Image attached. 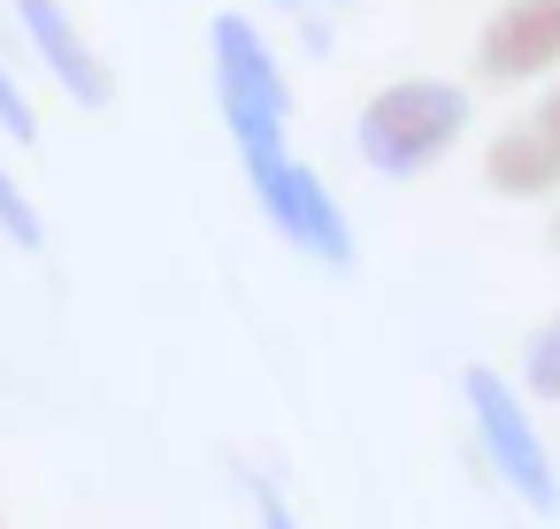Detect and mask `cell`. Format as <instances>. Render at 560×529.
I'll use <instances>...</instances> for the list:
<instances>
[{"mask_svg":"<svg viewBox=\"0 0 560 529\" xmlns=\"http://www.w3.org/2000/svg\"><path fill=\"white\" fill-rule=\"evenodd\" d=\"M460 139H468V93L445 85V78H399V85L369 93L361 124H353V154L384 185H407V177L438 169Z\"/></svg>","mask_w":560,"mask_h":529,"instance_id":"obj_1","label":"cell"},{"mask_svg":"<svg viewBox=\"0 0 560 529\" xmlns=\"http://www.w3.org/2000/svg\"><path fill=\"white\" fill-rule=\"evenodd\" d=\"M476 78L483 85H529L560 78V0H499L476 32Z\"/></svg>","mask_w":560,"mask_h":529,"instance_id":"obj_6","label":"cell"},{"mask_svg":"<svg viewBox=\"0 0 560 529\" xmlns=\"http://www.w3.org/2000/svg\"><path fill=\"white\" fill-rule=\"evenodd\" d=\"M460 399H468V422H476V437H483L499 483H506L529 514H560V468H552V445H545L537 422H529V399H522L499 368H483V361L460 368Z\"/></svg>","mask_w":560,"mask_h":529,"instance_id":"obj_4","label":"cell"},{"mask_svg":"<svg viewBox=\"0 0 560 529\" xmlns=\"http://www.w3.org/2000/svg\"><path fill=\"white\" fill-rule=\"evenodd\" d=\"M0 131H9L16 146H32L39 139V116H32V93L16 85V62L0 55Z\"/></svg>","mask_w":560,"mask_h":529,"instance_id":"obj_10","label":"cell"},{"mask_svg":"<svg viewBox=\"0 0 560 529\" xmlns=\"http://www.w3.org/2000/svg\"><path fill=\"white\" fill-rule=\"evenodd\" d=\"M246 491H254V521H261V529H300V514H292V498H284V491H277L269 475H254Z\"/></svg>","mask_w":560,"mask_h":529,"instance_id":"obj_11","label":"cell"},{"mask_svg":"<svg viewBox=\"0 0 560 529\" xmlns=\"http://www.w3.org/2000/svg\"><path fill=\"white\" fill-rule=\"evenodd\" d=\"M483 185L499 200H552L560 192V78H545V93L506 124L491 131L483 146Z\"/></svg>","mask_w":560,"mask_h":529,"instance_id":"obj_5","label":"cell"},{"mask_svg":"<svg viewBox=\"0 0 560 529\" xmlns=\"http://www.w3.org/2000/svg\"><path fill=\"white\" fill-rule=\"evenodd\" d=\"M522 399H537V407H560V315H545L529 338H522V384H514Z\"/></svg>","mask_w":560,"mask_h":529,"instance_id":"obj_8","label":"cell"},{"mask_svg":"<svg viewBox=\"0 0 560 529\" xmlns=\"http://www.w3.org/2000/svg\"><path fill=\"white\" fill-rule=\"evenodd\" d=\"M238 162H246V185H254L269 231H277L292 254H307V261H323V269H353V261H361L338 192H330L292 146H261V154H238Z\"/></svg>","mask_w":560,"mask_h":529,"instance_id":"obj_3","label":"cell"},{"mask_svg":"<svg viewBox=\"0 0 560 529\" xmlns=\"http://www.w3.org/2000/svg\"><path fill=\"white\" fill-rule=\"evenodd\" d=\"M16 24H24V47L47 62V78L78 108H116V70L101 62V47L78 32V16L62 9V0H16Z\"/></svg>","mask_w":560,"mask_h":529,"instance_id":"obj_7","label":"cell"},{"mask_svg":"<svg viewBox=\"0 0 560 529\" xmlns=\"http://www.w3.org/2000/svg\"><path fill=\"white\" fill-rule=\"evenodd\" d=\"M261 9H284V16H315V9H338V0H261Z\"/></svg>","mask_w":560,"mask_h":529,"instance_id":"obj_12","label":"cell"},{"mask_svg":"<svg viewBox=\"0 0 560 529\" xmlns=\"http://www.w3.org/2000/svg\"><path fill=\"white\" fill-rule=\"evenodd\" d=\"M552 246H560V215H552Z\"/></svg>","mask_w":560,"mask_h":529,"instance_id":"obj_13","label":"cell"},{"mask_svg":"<svg viewBox=\"0 0 560 529\" xmlns=\"http://www.w3.org/2000/svg\"><path fill=\"white\" fill-rule=\"evenodd\" d=\"M0 238H9L16 254H39V246H47V215L32 208V192L16 185L9 162H0Z\"/></svg>","mask_w":560,"mask_h":529,"instance_id":"obj_9","label":"cell"},{"mask_svg":"<svg viewBox=\"0 0 560 529\" xmlns=\"http://www.w3.org/2000/svg\"><path fill=\"white\" fill-rule=\"evenodd\" d=\"M208 78H215V108H223L238 154L284 146V131H292V85H284L277 47L261 39L254 16H215L208 24Z\"/></svg>","mask_w":560,"mask_h":529,"instance_id":"obj_2","label":"cell"}]
</instances>
